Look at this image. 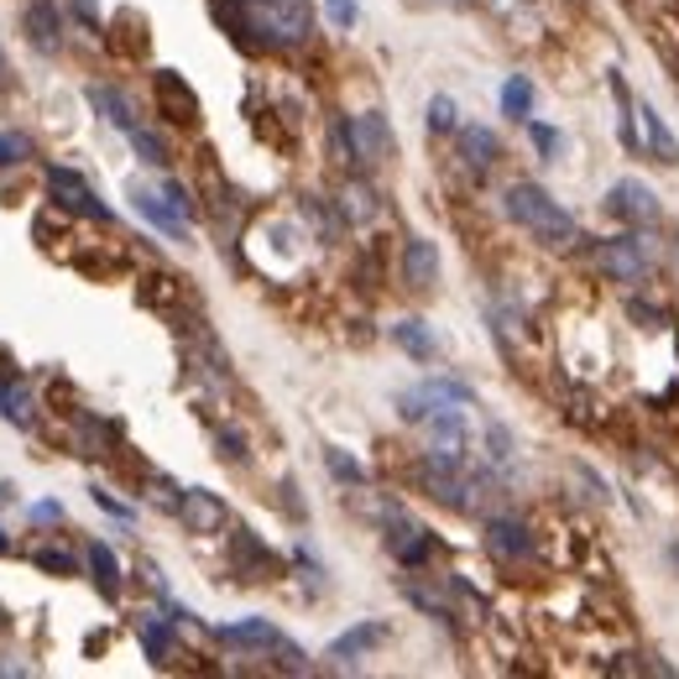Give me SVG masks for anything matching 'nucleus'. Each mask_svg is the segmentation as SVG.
Returning <instances> with one entry per match:
<instances>
[{
    "instance_id": "obj_30",
    "label": "nucleus",
    "mask_w": 679,
    "mask_h": 679,
    "mask_svg": "<svg viewBox=\"0 0 679 679\" xmlns=\"http://www.w3.org/2000/svg\"><path fill=\"white\" fill-rule=\"evenodd\" d=\"M502 110L513 120H528V110H534V84L522 79V74H513V79L502 84Z\"/></svg>"
},
{
    "instance_id": "obj_31",
    "label": "nucleus",
    "mask_w": 679,
    "mask_h": 679,
    "mask_svg": "<svg viewBox=\"0 0 679 679\" xmlns=\"http://www.w3.org/2000/svg\"><path fill=\"white\" fill-rule=\"evenodd\" d=\"M324 465H330V476H335L340 486H360V481H366V471H360L345 450H324Z\"/></svg>"
},
{
    "instance_id": "obj_17",
    "label": "nucleus",
    "mask_w": 679,
    "mask_h": 679,
    "mask_svg": "<svg viewBox=\"0 0 679 679\" xmlns=\"http://www.w3.org/2000/svg\"><path fill=\"white\" fill-rule=\"evenodd\" d=\"M131 200H137V215H147V220L158 225V230H168V236H183V215L179 209H173V204H168V194H162V188H147V183H137V188H131Z\"/></svg>"
},
{
    "instance_id": "obj_35",
    "label": "nucleus",
    "mask_w": 679,
    "mask_h": 679,
    "mask_svg": "<svg viewBox=\"0 0 679 679\" xmlns=\"http://www.w3.org/2000/svg\"><path fill=\"white\" fill-rule=\"evenodd\" d=\"M528 137H534V147L543 152V162H554L560 158V147H564V137L554 131V126H539V120H528Z\"/></svg>"
},
{
    "instance_id": "obj_5",
    "label": "nucleus",
    "mask_w": 679,
    "mask_h": 679,
    "mask_svg": "<svg viewBox=\"0 0 679 679\" xmlns=\"http://www.w3.org/2000/svg\"><path fill=\"white\" fill-rule=\"evenodd\" d=\"M381 522H387V549H392V560L398 564L419 570V564L434 554V534H429L423 522L408 518L398 502H392V507H381Z\"/></svg>"
},
{
    "instance_id": "obj_10",
    "label": "nucleus",
    "mask_w": 679,
    "mask_h": 679,
    "mask_svg": "<svg viewBox=\"0 0 679 679\" xmlns=\"http://www.w3.org/2000/svg\"><path fill=\"white\" fill-rule=\"evenodd\" d=\"M179 518L188 534H225V522H230V507H225V497H215V492H204V486H188L179 497Z\"/></svg>"
},
{
    "instance_id": "obj_21",
    "label": "nucleus",
    "mask_w": 679,
    "mask_h": 679,
    "mask_svg": "<svg viewBox=\"0 0 679 679\" xmlns=\"http://www.w3.org/2000/svg\"><path fill=\"white\" fill-rule=\"evenodd\" d=\"M58 6L53 0H32L26 6V37H32V47H42V53H53L58 47Z\"/></svg>"
},
{
    "instance_id": "obj_22",
    "label": "nucleus",
    "mask_w": 679,
    "mask_h": 679,
    "mask_svg": "<svg viewBox=\"0 0 679 679\" xmlns=\"http://www.w3.org/2000/svg\"><path fill=\"white\" fill-rule=\"evenodd\" d=\"M84 95H89V105H95L110 126H120V131H131V126H137V110H131V100L120 95L116 84H89Z\"/></svg>"
},
{
    "instance_id": "obj_38",
    "label": "nucleus",
    "mask_w": 679,
    "mask_h": 679,
    "mask_svg": "<svg viewBox=\"0 0 679 679\" xmlns=\"http://www.w3.org/2000/svg\"><path fill=\"white\" fill-rule=\"evenodd\" d=\"M162 194H168V204H173V209H179L183 220H188V215H194V200H188V188H183V183H162Z\"/></svg>"
},
{
    "instance_id": "obj_23",
    "label": "nucleus",
    "mask_w": 679,
    "mask_h": 679,
    "mask_svg": "<svg viewBox=\"0 0 679 679\" xmlns=\"http://www.w3.org/2000/svg\"><path fill=\"white\" fill-rule=\"evenodd\" d=\"M0 419H11L17 429H32V423H37V402H32V392L17 387V381H6V392H0Z\"/></svg>"
},
{
    "instance_id": "obj_19",
    "label": "nucleus",
    "mask_w": 679,
    "mask_h": 679,
    "mask_svg": "<svg viewBox=\"0 0 679 679\" xmlns=\"http://www.w3.org/2000/svg\"><path fill=\"white\" fill-rule=\"evenodd\" d=\"M638 116H643V147H648L664 168H679V141H675V131H669V120H664L654 105H643Z\"/></svg>"
},
{
    "instance_id": "obj_45",
    "label": "nucleus",
    "mask_w": 679,
    "mask_h": 679,
    "mask_svg": "<svg viewBox=\"0 0 679 679\" xmlns=\"http://www.w3.org/2000/svg\"><path fill=\"white\" fill-rule=\"evenodd\" d=\"M0 74H6V58H0Z\"/></svg>"
},
{
    "instance_id": "obj_39",
    "label": "nucleus",
    "mask_w": 679,
    "mask_h": 679,
    "mask_svg": "<svg viewBox=\"0 0 679 679\" xmlns=\"http://www.w3.org/2000/svg\"><path fill=\"white\" fill-rule=\"evenodd\" d=\"M220 455L225 460H246V440H240L236 429H220Z\"/></svg>"
},
{
    "instance_id": "obj_43",
    "label": "nucleus",
    "mask_w": 679,
    "mask_h": 679,
    "mask_svg": "<svg viewBox=\"0 0 679 679\" xmlns=\"http://www.w3.org/2000/svg\"><path fill=\"white\" fill-rule=\"evenodd\" d=\"M6 549H11V539H6V528H0V554H6Z\"/></svg>"
},
{
    "instance_id": "obj_41",
    "label": "nucleus",
    "mask_w": 679,
    "mask_h": 679,
    "mask_svg": "<svg viewBox=\"0 0 679 679\" xmlns=\"http://www.w3.org/2000/svg\"><path fill=\"white\" fill-rule=\"evenodd\" d=\"M32 518H37V522H58L63 507H58V502H37V507H32Z\"/></svg>"
},
{
    "instance_id": "obj_1",
    "label": "nucleus",
    "mask_w": 679,
    "mask_h": 679,
    "mask_svg": "<svg viewBox=\"0 0 679 679\" xmlns=\"http://www.w3.org/2000/svg\"><path fill=\"white\" fill-rule=\"evenodd\" d=\"M215 17L251 47H303L314 32L309 0H215Z\"/></svg>"
},
{
    "instance_id": "obj_26",
    "label": "nucleus",
    "mask_w": 679,
    "mask_h": 679,
    "mask_svg": "<svg viewBox=\"0 0 679 679\" xmlns=\"http://www.w3.org/2000/svg\"><path fill=\"white\" fill-rule=\"evenodd\" d=\"M141 648H147V659L152 664H168L173 654H179V643H173V633H168V622H158V617L141 622Z\"/></svg>"
},
{
    "instance_id": "obj_6",
    "label": "nucleus",
    "mask_w": 679,
    "mask_h": 679,
    "mask_svg": "<svg viewBox=\"0 0 679 679\" xmlns=\"http://www.w3.org/2000/svg\"><path fill=\"white\" fill-rule=\"evenodd\" d=\"M351 120V158L356 168H381L392 158V126L381 110H360V116H345Z\"/></svg>"
},
{
    "instance_id": "obj_44",
    "label": "nucleus",
    "mask_w": 679,
    "mask_h": 679,
    "mask_svg": "<svg viewBox=\"0 0 679 679\" xmlns=\"http://www.w3.org/2000/svg\"><path fill=\"white\" fill-rule=\"evenodd\" d=\"M0 633H6V612H0Z\"/></svg>"
},
{
    "instance_id": "obj_25",
    "label": "nucleus",
    "mask_w": 679,
    "mask_h": 679,
    "mask_svg": "<svg viewBox=\"0 0 679 679\" xmlns=\"http://www.w3.org/2000/svg\"><path fill=\"white\" fill-rule=\"evenodd\" d=\"M89 570H95V585H100L105 596H120V564L116 554H110V543H89Z\"/></svg>"
},
{
    "instance_id": "obj_4",
    "label": "nucleus",
    "mask_w": 679,
    "mask_h": 679,
    "mask_svg": "<svg viewBox=\"0 0 679 679\" xmlns=\"http://www.w3.org/2000/svg\"><path fill=\"white\" fill-rule=\"evenodd\" d=\"M476 402V392L465 387V381H455V377H429V381H419V387H408L398 398V413L408 423H429L434 413H450V408H471Z\"/></svg>"
},
{
    "instance_id": "obj_9",
    "label": "nucleus",
    "mask_w": 679,
    "mask_h": 679,
    "mask_svg": "<svg viewBox=\"0 0 679 679\" xmlns=\"http://www.w3.org/2000/svg\"><path fill=\"white\" fill-rule=\"evenodd\" d=\"M606 209L617 215L622 225H659V200H654V188L638 179H617L612 183V194H606Z\"/></svg>"
},
{
    "instance_id": "obj_14",
    "label": "nucleus",
    "mask_w": 679,
    "mask_h": 679,
    "mask_svg": "<svg viewBox=\"0 0 679 679\" xmlns=\"http://www.w3.org/2000/svg\"><path fill=\"white\" fill-rule=\"evenodd\" d=\"M402 282H408L413 293H429V288L440 282V251H434V240L413 236L402 246Z\"/></svg>"
},
{
    "instance_id": "obj_40",
    "label": "nucleus",
    "mask_w": 679,
    "mask_h": 679,
    "mask_svg": "<svg viewBox=\"0 0 679 679\" xmlns=\"http://www.w3.org/2000/svg\"><path fill=\"white\" fill-rule=\"evenodd\" d=\"M74 17H79L84 26H95V32H100V11H95L89 0H74Z\"/></svg>"
},
{
    "instance_id": "obj_24",
    "label": "nucleus",
    "mask_w": 679,
    "mask_h": 679,
    "mask_svg": "<svg viewBox=\"0 0 679 679\" xmlns=\"http://www.w3.org/2000/svg\"><path fill=\"white\" fill-rule=\"evenodd\" d=\"M392 340H398L413 360H434V351H440V345H434V335L423 330V320H398V324H392Z\"/></svg>"
},
{
    "instance_id": "obj_20",
    "label": "nucleus",
    "mask_w": 679,
    "mask_h": 679,
    "mask_svg": "<svg viewBox=\"0 0 679 679\" xmlns=\"http://www.w3.org/2000/svg\"><path fill=\"white\" fill-rule=\"evenodd\" d=\"M497 137L486 131V126H460V162L471 168V173H492V162H497Z\"/></svg>"
},
{
    "instance_id": "obj_33",
    "label": "nucleus",
    "mask_w": 679,
    "mask_h": 679,
    "mask_svg": "<svg viewBox=\"0 0 679 679\" xmlns=\"http://www.w3.org/2000/svg\"><path fill=\"white\" fill-rule=\"evenodd\" d=\"M32 560H37V570H47V575H79V560H74L68 549H37Z\"/></svg>"
},
{
    "instance_id": "obj_3",
    "label": "nucleus",
    "mask_w": 679,
    "mask_h": 679,
    "mask_svg": "<svg viewBox=\"0 0 679 679\" xmlns=\"http://www.w3.org/2000/svg\"><path fill=\"white\" fill-rule=\"evenodd\" d=\"M596 267L606 272L612 282H627V288H638L648 282L654 272V251H648V236L643 230H627V236H612V240H596Z\"/></svg>"
},
{
    "instance_id": "obj_11",
    "label": "nucleus",
    "mask_w": 679,
    "mask_h": 679,
    "mask_svg": "<svg viewBox=\"0 0 679 679\" xmlns=\"http://www.w3.org/2000/svg\"><path fill=\"white\" fill-rule=\"evenodd\" d=\"M465 450H471V434H465L460 408H450V413H434V419H429V460L465 465Z\"/></svg>"
},
{
    "instance_id": "obj_2",
    "label": "nucleus",
    "mask_w": 679,
    "mask_h": 679,
    "mask_svg": "<svg viewBox=\"0 0 679 679\" xmlns=\"http://www.w3.org/2000/svg\"><path fill=\"white\" fill-rule=\"evenodd\" d=\"M507 215H513L534 240H543V246H570V240H580L575 215L560 209V200H549L539 183H513V188H507Z\"/></svg>"
},
{
    "instance_id": "obj_12",
    "label": "nucleus",
    "mask_w": 679,
    "mask_h": 679,
    "mask_svg": "<svg viewBox=\"0 0 679 679\" xmlns=\"http://www.w3.org/2000/svg\"><path fill=\"white\" fill-rule=\"evenodd\" d=\"M152 89H158L162 116L173 120V126H194V120H200V100H194V89H188L173 68H158V74H152Z\"/></svg>"
},
{
    "instance_id": "obj_34",
    "label": "nucleus",
    "mask_w": 679,
    "mask_h": 679,
    "mask_svg": "<svg viewBox=\"0 0 679 679\" xmlns=\"http://www.w3.org/2000/svg\"><path fill=\"white\" fill-rule=\"evenodd\" d=\"M26 158H32V137H21V131H0V168L26 162Z\"/></svg>"
},
{
    "instance_id": "obj_18",
    "label": "nucleus",
    "mask_w": 679,
    "mask_h": 679,
    "mask_svg": "<svg viewBox=\"0 0 679 679\" xmlns=\"http://www.w3.org/2000/svg\"><path fill=\"white\" fill-rule=\"evenodd\" d=\"M220 643H225V648H261V654H267V648H278V643H282V633L267 617H246V622L220 627Z\"/></svg>"
},
{
    "instance_id": "obj_32",
    "label": "nucleus",
    "mask_w": 679,
    "mask_h": 679,
    "mask_svg": "<svg viewBox=\"0 0 679 679\" xmlns=\"http://www.w3.org/2000/svg\"><path fill=\"white\" fill-rule=\"evenodd\" d=\"M429 131H434V137H444V131H460L455 100H450V95H434V100H429Z\"/></svg>"
},
{
    "instance_id": "obj_37",
    "label": "nucleus",
    "mask_w": 679,
    "mask_h": 679,
    "mask_svg": "<svg viewBox=\"0 0 679 679\" xmlns=\"http://www.w3.org/2000/svg\"><path fill=\"white\" fill-rule=\"evenodd\" d=\"M324 11H330V21H335L340 32L356 26V0H324Z\"/></svg>"
},
{
    "instance_id": "obj_16",
    "label": "nucleus",
    "mask_w": 679,
    "mask_h": 679,
    "mask_svg": "<svg viewBox=\"0 0 679 679\" xmlns=\"http://www.w3.org/2000/svg\"><path fill=\"white\" fill-rule=\"evenodd\" d=\"M340 215H345V225H371L381 215V200H377V188L366 179H351L345 188H340Z\"/></svg>"
},
{
    "instance_id": "obj_28",
    "label": "nucleus",
    "mask_w": 679,
    "mask_h": 679,
    "mask_svg": "<svg viewBox=\"0 0 679 679\" xmlns=\"http://www.w3.org/2000/svg\"><path fill=\"white\" fill-rule=\"evenodd\" d=\"M606 84H612V100H617V126H622V141H627V147H638V131H633V116H638V105H633V95H627V79H622L617 68H612V74H606Z\"/></svg>"
},
{
    "instance_id": "obj_7",
    "label": "nucleus",
    "mask_w": 679,
    "mask_h": 679,
    "mask_svg": "<svg viewBox=\"0 0 679 679\" xmlns=\"http://www.w3.org/2000/svg\"><path fill=\"white\" fill-rule=\"evenodd\" d=\"M481 543H486V554L502 564H522L534 560V528L518 518H486L481 528Z\"/></svg>"
},
{
    "instance_id": "obj_46",
    "label": "nucleus",
    "mask_w": 679,
    "mask_h": 679,
    "mask_svg": "<svg viewBox=\"0 0 679 679\" xmlns=\"http://www.w3.org/2000/svg\"><path fill=\"white\" fill-rule=\"evenodd\" d=\"M675 257H679V240H675Z\"/></svg>"
},
{
    "instance_id": "obj_42",
    "label": "nucleus",
    "mask_w": 679,
    "mask_h": 679,
    "mask_svg": "<svg viewBox=\"0 0 679 679\" xmlns=\"http://www.w3.org/2000/svg\"><path fill=\"white\" fill-rule=\"evenodd\" d=\"M95 502H100L105 513H116V518H131V507H120V502L110 497V492H95Z\"/></svg>"
},
{
    "instance_id": "obj_27",
    "label": "nucleus",
    "mask_w": 679,
    "mask_h": 679,
    "mask_svg": "<svg viewBox=\"0 0 679 679\" xmlns=\"http://www.w3.org/2000/svg\"><path fill=\"white\" fill-rule=\"evenodd\" d=\"M303 220L320 230V240H340V230H345V215H335L320 194H309V200H303Z\"/></svg>"
},
{
    "instance_id": "obj_15",
    "label": "nucleus",
    "mask_w": 679,
    "mask_h": 679,
    "mask_svg": "<svg viewBox=\"0 0 679 679\" xmlns=\"http://www.w3.org/2000/svg\"><path fill=\"white\" fill-rule=\"evenodd\" d=\"M381 643H387V622H360V627H351V633H340V638L330 643V659L351 664V659H360V654L381 648Z\"/></svg>"
},
{
    "instance_id": "obj_29",
    "label": "nucleus",
    "mask_w": 679,
    "mask_h": 679,
    "mask_svg": "<svg viewBox=\"0 0 679 679\" xmlns=\"http://www.w3.org/2000/svg\"><path fill=\"white\" fill-rule=\"evenodd\" d=\"M126 137H131V147H137V158H141V162H152V168H168V162H173V152H168V141H162L158 131H147V126H131Z\"/></svg>"
},
{
    "instance_id": "obj_8",
    "label": "nucleus",
    "mask_w": 679,
    "mask_h": 679,
    "mask_svg": "<svg viewBox=\"0 0 679 679\" xmlns=\"http://www.w3.org/2000/svg\"><path fill=\"white\" fill-rule=\"evenodd\" d=\"M47 194H53L58 209H74L84 220H110V209L95 200V188H89L74 168H47Z\"/></svg>"
},
{
    "instance_id": "obj_36",
    "label": "nucleus",
    "mask_w": 679,
    "mask_h": 679,
    "mask_svg": "<svg viewBox=\"0 0 679 679\" xmlns=\"http://www.w3.org/2000/svg\"><path fill=\"white\" fill-rule=\"evenodd\" d=\"M627 314L633 320H643V330H664V309L648 299H627Z\"/></svg>"
},
{
    "instance_id": "obj_13",
    "label": "nucleus",
    "mask_w": 679,
    "mask_h": 679,
    "mask_svg": "<svg viewBox=\"0 0 679 679\" xmlns=\"http://www.w3.org/2000/svg\"><path fill=\"white\" fill-rule=\"evenodd\" d=\"M230 564H236L240 580H272L278 575V554H272L257 534H246V528H236V539H230Z\"/></svg>"
}]
</instances>
